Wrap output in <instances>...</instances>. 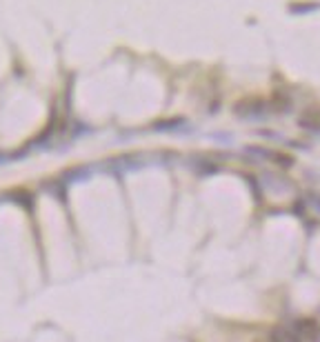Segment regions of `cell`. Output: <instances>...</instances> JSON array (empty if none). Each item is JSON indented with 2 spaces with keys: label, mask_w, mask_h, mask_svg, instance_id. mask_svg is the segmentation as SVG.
Here are the masks:
<instances>
[{
  "label": "cell",
  "mask_w": 320,
  "mask_h": 342,
  "mask_svg": "<svg viewBox=\"0 0 320 342\" xmlns=\"http://www.w3.org/2000/svg\"><path fill=\"white\" fill-rule=\"evenodd\" d=\"M298 125L305 127V129L320 131V111H318V109H309V111L298 120Z\"/></svg>",
  "instance_id": "7a4b0ae2"
},
{
  "label": "cell",
  "mask_w": 320,
  "mask_h": 342,
  "mask_svg": "<svg viewBox=\"0 0 320 342\" xmlns=\"http://www.w3.org/2000/svg\"><path fill=\"white\" fill-rule=\"evenodd\" d=\"M274 160H276V163H280L283 167H289V165H294V158H291V156H283V154H276Z\"/></svg>",
  "instance_id": "277c9868"
},
{
  "label": "cell",
  "mask_w": 320,
  "mask_h": 342,
  "mask_svg": "<svg viewBox=\"0 0 320 342\" xmlns=\"http://www.w3.org/2000/svg\"><path fill=\"white\" fill-rule=\"evenodd\" d=\"M289 107H291V100L287 96H280V93H276L269 102V109H274V111H287Z\"/></svg>",
  "instance_id": "3957f363"
},
{
  "label": "cell",
  "mask_w": 320,
  "mask_h": 342,
  "mask_svg": "<svg viewBox=\"0 0 320 342\" xmlns=\"http://www.w3.org/2000/svg\"><path fill=\"white\" fill-rule=\"evenodd\" d=\"M265 111H269V104L260 98H242V100L233 102V113L240 118H258Z\"/></svg>",
  "instance_id": "6da1fadb"
}]
</instances>
